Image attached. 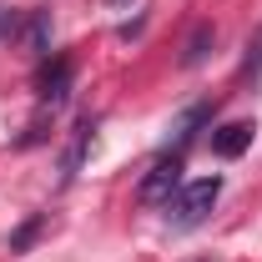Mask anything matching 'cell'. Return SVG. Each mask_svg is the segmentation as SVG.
<instances>
[{
    "mask_svg": "<svg viewBox=\"0 0 262 262\" xmlns=\"http://www.w3.org/2000/svg\"><path fill=\"white\" fill-rule=\"evenodd\" d=\"M242 71H247L252 81H257V76H262V35H257V40H252V46H247V66H242Z\"/></svg>",
    "mask_w": 262,
    "mask_h": 262,
    "instance_id": "ba28073f",
    "label": "cell"
},
{
    "mask_svg": "<svg viewBox=\"0 0 262 262\" xmlns=\"http://www.w3.org/2000/svg\"><path fill=\"white\" fill-rule=\"evenodd\" d=\"M252 121H222V126H212V136H207V146H212V157H222V162H232V157H242L247 146H252Z\"/></svg>",
    "mask_w": 262,
    "mask_h": 262,
    "instance_id": "277c9868",
    "label": "cell"
},
{
    "mask_svg": "<svg viewBox=\"0 0 262 262\" xmlns=\"http://www.w3.org/2000/svg\"><path fill=\"white\" fill-rule=\"evenodd\" d=\"M212 40H217V31H212V20H196L192 35H187V46H182V66L192 71V66L207 61V51H212Z\"/></svg>",
    "mask_w": 262,
    "mask_h": 262,
    "instance_id": "8992f818",
    "label": "cell"
},
{
    "mask_svg": "<svg viewBox=\"0 0 262 262\" xmlns=\"http://www.w3.org/2000/svg\"><path fill=\"white\" fill-rule=\"evenodd\" d=\"M40 227H46V212H35L31 222H20V227L10 232V252H31V242L40 237Z\"/></svg>",
    "mask_w": 262,
    "mask_h": 262,
    "instance_id": "52a82bcc",
    "label": "cell"
},
{
    "mask_svg": "<svg viewBox=\"0 0 262 262\" xmlns=\"http://www.w3.org/2000/svg\"><path fill=\"white\" fill-rule=\"evenodd\" d=\"M71 81H76V61L71 56H51V61H40V76H35V96H40V106H61L66 96H71Z\"/></svg>",
    "mask_w": 262,
    "mask_h": 262,
    "instance_id": "3957f363",
    "label": "cell"
},
{
    "mask_svg": "<svg viewBox=\"0 0 262 262\" xmlns=\"http://www.w3.org/2000/svg\"><path fill=\"white\" fill-rule=\"evenodd\" d=\"M91 136H96V116H81V121H76V131H71V146H66V157H61V177H66V182L81 171V157H86Z\"/></svg>",
    "mask_w": 262,
    "mask_h": 262,
    "instance_id": "5b68a950",
    "label": "cell"
},
{
    "mask_svg": "<svg viewBox=\"0 0 262 262\" xmlns=\"http://www.w3.org/2000/svg\"><path fill=\"white\" fill-rule=\"evenodd\" d=\"M217 196H222V177H217V171H212V177H196V182H187V187H177V196L166 202V222H171L177 232L202 227V222L212 217Z\"/></svg>",
    "mask_w": 262,
    "mask_h": 262,
    "instance_id": "6da1fadb",
    "label": "cell"
},
{
    "mask_svg": "<svg viewBox=\"0 0 262 262\" xmlns=\"http://www.w3.org/2000/svg\"><path fill=\"white\" fill-rule=\"evenodd\" d=\"M182 171H187V146H171V151H162V157L151 162V171L141 177L136 196H141L146 207H166V202L177 196V187H182Z\"/></svg>",
    "mask_w": 262,
    "mask_h": 262,
    "instance_id": "7a4b0ae2",
    "label": "cell"
},
{
    "mask_svg": "<svg viewBox=\"0 0 262 262\" xmlns=\"http://www.w3.org/2000/svg\"><path fill=\"white\" fill-rule=\"evenodd\" d=\"M20 35V15L15 10H0V40H15Z\"/></svg>",
    "mask_w": 262,
    "mask_h": 262,
    "instance_id": "9c48e42d",
    "label": "cell"
}]
</instances>
